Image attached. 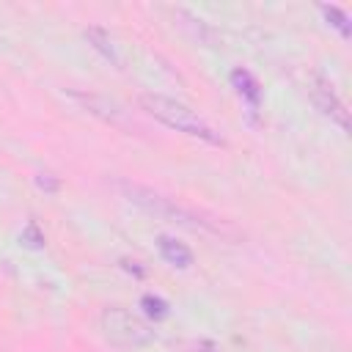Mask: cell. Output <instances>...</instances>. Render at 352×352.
Instances as JSON below:
<instances>
[{
    "mask_svg": "<svg viewBox=\"0 0 352 352\" xmlns=\"http://www.w3.org/2000/svg\"><path fill=\"white\" fill-rule=\"evenodd\" d=\"M102 333L110 344L124 349H138L154 341V330L140 316H135L129 308L121 305H110L102 311Z\"/></svg>",
    "mask_w": 352,
    "mask_h": 352,
    "instance_id": "cell-3",
    "label": "cell"
},
{
    "mask_svg": "<svg viewBox=\"0 0 352 352\" xmlns=\"http://www.w3.org/2000/svg\"><path fill=\"white\" fill-rule=\"evenodd\" d=\"M231 82L236 85V91H239V94H245V96L250 99V104H256V102H258V85H256V80L250 77V72L236 69V72L231 74Z\"/></svg>",
    "mask_w": 352,
    "mask_h": 352,
    "instance_id": "cell-7",
    "label": "cell"
},
{
    "mask_svg": "<svg viewBox=\"0 0 352 352\" xmlns=\"http://www.w3.org/2000/svg\"><path fill=\"white\" fill-rule=\"evenodd\" d=\"M140 104H143V110H148L157 121H162L165 126H170V129H176V132H184V135H190V138H201V140H206V143H220V138L214 135V129H212L198 113H192L187 104H182V102H176V99H168V96H162V94H143V96H140Z\"/></svg>",
    "mask_w": 352,
    "mask_h": 352,
    "instance_id": "cell-1",
    "label": "cell"
},
{
    "mask_svg": "<svg viewBox=\"0 0 352 352\" xmlns=\"http://www.w3.org/2000/svg\"><path fill=\"white\" fill-rule=\"evenodd\" d=\"M118 190L124 192V198L135 206H140L146 214H154L160 220H168V223H179V226H187V228H201L206 226L204 220H198L192 212H187L184 206H179L176 201L154 192L151 187H143V184H132V182H118Z\"/></svg>",
    "mask_w": 352,
    "mask_h": 352,
    "instance_id": "cell-2",
    "label": "cell"
},
{
    "mask_svg": "<svg viewBox=\"0 0 352 352\" xmlns=\"http://www.w3.org/2000/svg\"><path fill=\"white\" fill-rule=\"evenodd\" d=\"M140 302H143V308H146V314H148V316H154V319H165V316H168V302H165V300L146 294Z\"/></svg>",
    "mask_w": 352,
    "mask_h": 352,
    "instance_id": "cell-9",
    "label": "cell"
},
{
    "mask_svg": "<svg viewBox=\"0 0 352 352\" xmlns=\"http://www.w3.org/2000/svg\"><path fill=\"white\" fill-rule=\"evenodd\" d=\"M22 242L28 245V248H41V242H44V236L38 234V228H36V223H30L25 231H22Z\"/></svg>",
    "mask_w": 352,
    "mask_h": 352,
    "instance_id": "cell-10",
    "label": "cell"
},
{
    "mask_svg": "<svg viewBox=\"0 0 352 352\" xmlns=\"http://www.w3.org/2000/svg\"><path fill=\"white\" fill-rule=\"evenodd\" d=\"M36 184H38L41 190H47V192H55V190H58V182H55L50 173H41V176L36 179Z\"/></svg>",
    "mask_w": 352,
    "mask_h": 352,
    "instance_id": "cell-11",
    "label": "cell"
},
{
    "mask_svg": "<svg viewBox=\"0 0 352 352\" xmlns=\"http://www.w3.org/2000/svg\"><path fill=\"white\" fill-rule=\"evenodd\" d=\"M85 36L94 41V47L113 63V66H118V55H116V47H113V38H110V33L107 30H102V28H88L85 30Z\"/></svg>",
    "mask_w": 352,
    "mask_h": 352,
    "instance_id": "cell-6",
    "label": "cell"
},
{
    "mask_svg": "<svg viewBox=\"0 0 352 352\" xmlns=\"http://www.w3.org/2000/svg\"><path fill=\"white\" fill-rule=\"evenodd\" d=\"M157 245H160L162 258H165L170 267H179V270L192 267V253H190L182 242H176V239H170V236H160V239H157Z\"/></svg>",
    "mask_w": 352,
    "mask_h": 352,
    "instance_id": "cell-5",
    "label": "cell"
},
{
    "mask_svg": "<svg viewBox=\"0 0 352 352\" xmlns=\"http://www.w3.org/2000/svg\"><path fill=\"white\" fill-rule=\"evenodd\" d=\"M311 96H314V104H316L324 116H330L341 129H349V113H346V107L341 104V99L333 94V88H330L324 80H314Z\"/></svg>",
    "mask_w": 352,
    "mask_h": 352,
    "instance_id": "cell-4",
    "label": "cell"
},
{
    "mask_svg": "<svg viewBox=\"0 0 352 352\" xmlns=\"http://www.w3.org/2000/svg\"><path fill=\"white\" fill-rule=\"evenodd\" d=\"M322 14H324L327 19H333L330 25H336V28L341 30L344 38H349V33H352V28H349V16H346L341 8H336V6H322Z\"/></svg>",
    "mask_w": 352,
    "mask_h": 352,
    "instance_id": "cell-8",
    "label": "cell"
}]
</instances>
